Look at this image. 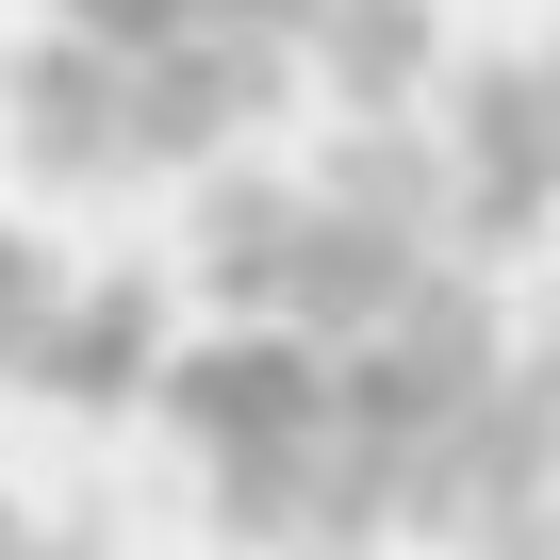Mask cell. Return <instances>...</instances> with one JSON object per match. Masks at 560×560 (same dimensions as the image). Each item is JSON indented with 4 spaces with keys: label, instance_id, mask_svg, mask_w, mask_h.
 Returning <instances> with one entry per match:
<instances>
[{
    "label": "cell",
    "instance_id": "1",
    "mask_svg": "<svg viewBox=\"0 0 560 560\" xmlns=\"http://www.w3.org/2000/svg\"><path fill=\"white\" fill-rule=\"evenodd\" d=\"M330 34V0H50V34L18 67V116L50 165L83 182H132V165H182L214 132H247L298 50Z\"/></svg>",
    "mask_w": 560,
    "mask_h": 560
}]
</instances>
